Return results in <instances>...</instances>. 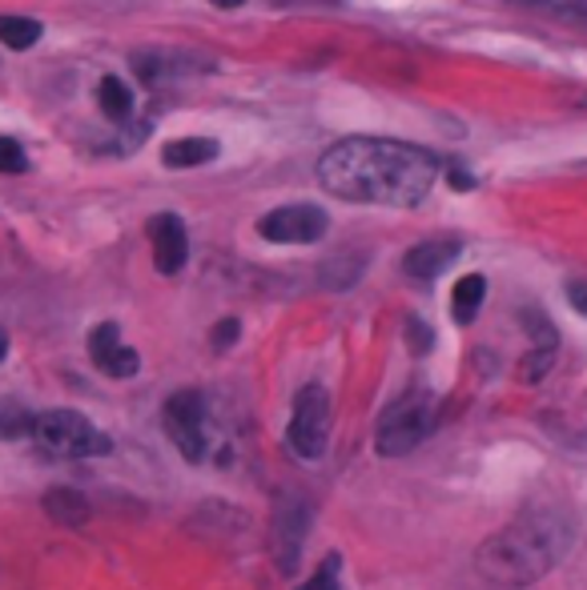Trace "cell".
I'll return each instance as SVG.
<instances>
[{
  "label": "cell",
  "instance_id": "cell-1",
  "mask_svg": "<svg viewBox=\"0 0 587 590\" xmlns=\"http://www.w3.org/2000/svg\"><path fill=\"white\" fill-rule=\"evenodd\" d=\"M439 177L435 153L390 137H342L319 161V181L338 201L411 210Z\"/></svg>",
  "mask_w": 587,
  "mask_h": 590
},
{
  "label": "cell",
  "instance_id": "cell-2",
  "mask_svg": "<svg viewBox=\"0 0 587 590\" xmlns=\"http://www.w3.org/2000/svg\"><path fill=\"white\" fill-rule=\"evenodd\" d=\"M567 547H572L567 514L539 506L487 538L475 554V570L495 587H532L560 563Z\"/></svg>",
  "mask_w": 587,
  "mask_h": 590
},
{
  "label": "cell",
  "instance_id": "cell-3",
  "mask_svg": "<svg viewBox=\"0 0 587 590\" xmlns=\"http://www.w3.org/2000/svg\"><path fill=\"white\" fill-rule=\"evenodd\" d=\"M33 442L49 459H101L113 450L109 434H101L93 422L77 410H45L33 418Z\"/></svg>",
  "mask_w": 587,
  "mask_h": 590
},
{
  "label": "cell",
  "instance_id": "cell-4",
  "mask_svg": "<svg viewBox=\"0 0 587 590\" xmlns=\"http://www.w3.org/2000/svg\"><path fill=\"white\" fill-rule=\"evenodd\" d=\"M435 422H439L435 398H430L427 390L407 393V398H399V402L378 418L374 450H378L383 459H402V454H411L414 447H423V442H427L430 430H435Z\"/></svg>",
  "mask_w": 587,
  "mask_h": 590
},
{
  "label": "cell",
  "instance_id": "cell-5",
  "mask_svg": "<svg viewBox=\"0 0 587 590\" xmlns=\"http://www.w3.org/2000/svg\"><path fill=\"white\" fill-rule=\"evenodd\" d=\"M330 442V398L322 386H307L298 393L290 414V447L298 450V459H322Z\"/></svg>",
  "mask_w": 587,
  "mask_h": 590
},
{
  "label": "cell",
  "instance_id": "cell-6",
  "mask_svg": "<svg viewBox=\"0 0 587 590\" xmlns=\"http://www.w3.org/2000/svg\"><path fill=\"white\" fill-rule=\"evenodd\" d=\"M161 422L186 462H198L205 454V402L198 390H177L161 410Z\"/></svg>",
  "mask_w": 587,
  "mask_h": 590
},
{
  "label": "cell",
  "instance_id": "cell-7",
  "mask_svg": "<svg viewBox=\"0 0 587 590\" xmlns=\"http://www.w3.org/2000/svg\"><path fill=\"white\" fill-rule=\"evenodd\" d=\"M326 213L319 205H282L258 222V234L274 246H314L326 234Z\"/></svg>",
  "mask_w": 587,
  "mask_h": 590
},
{
  "label": "cell",
  "instance_id": "cell-8",
  "mask_svg": "<svg viewBox=\"0 0 587 590\" xmlns=\"http://www.w3.org/2000/svg\"><path fill=\"white\" fill-rule=\"evenodd\" d=\"M310 530V506L302 499H282L278 511H274V523H270V551H274V563H278L282 575H290L298 558H302V542H307Z\"/></svg>",
  "mask_w": 587,
  "mask_h": 590
},
{
  "label": "cell",
  "instance_id": "cell-9",
  "mask_svg": "<svg viewBox=\"0 0 587 590\" xmlns=\"http://www.w3.org/2000/svg\"><path fill=\"white\" fill-rule=\"evenodd\" d=\"M149 241H153V265H158V274H177V269L186 265L189 237L177 213H158V217L149 222Z\"/></svg>",
  "mask_w": 587,
  "mask_h": 590
},
{
  "label": "cell",
  "instance_id": "cell-10",
  "mask_svg": "<svg viewBox=\"0 0 587 590\" xmlns=\"http://www.w3.org/2000/svg\"><path fill=\"white\" fill-rule=\"evenodd\" d=\"M89 357H93V366L109 378H134L137 366H141V357L137 350L129 346H121V334L113 322H101V326L89 334Z\"/></svg>",
  "mask_w": 587,
  "mask_h": 590
},
{
  "label": "cell",
  "instance_id": "cell-11",
  "mask_svg": "<svg viewBox=\"0 0 587 590\" xmlns=\"http://www.w3.org/2000/svg\"><path fill=\"white\" fill-rule=\"evenodd\" d=\"M459 258V241L454 237H430V241H419L407 258H402V269L407 277L414 281H430V277H439L447 265H454Z\"/></svg>",
  "mask_w": 587,
  "mask_h": 590
},
{
  "label": "cell",
  "instance_id": "cell-12",
  "mask_svg": "<svg viewBox=\"0 0 587 590\" xmlns=\"http://www.w3.org/2000/svg\"><path fill=\"white\" fill-rule=\"evenodd\" d=\"M45 514L61 526H85L93 518V506H89V499H85L80 490H73V486H53V490L45 494Z\"/></svg>",
  "mask_w": 587,
  "mask_h": 590
},
{
  "label": "cell",
  "instance_id": "cell-13",
  "mask_svg": "<svg viewBox=\"0 0 587 590\" xmlns=\"http://www.w3.org/2000/svg\"><path fill=\"white\" fill-rule=\"evenodd\" d=\"M217 158V141L210 137H182V141H170L161 149V161L170 170H193V165H210Z\"/></svg>",
  "mask_w": 587,
  "mask_h": 590
},
{
  "label": "cell",
  "instance_id": "cell-14",
  "mask_svg": "<svg viewBox=\"0 0 587 590\" xmlns=\"http://www.w3.org/2000/svg\"><path fill=\"white\" fill-rule=\"evenodd\" d=\"M483 298H487V281L479 274H467L454 281V293H451V317L459 326H471L475 314H479Z\"/></svg>",
  "mask_w": 587,
  "mask_h": 590
},
{
  "label": "cell",
  "instance_id": "cell-15",
  "mask_svg": "<svg viewBox=\"0 0 587 590\" xmlns=\"http://www.w3.org/2000/svg\"><path fill=\"white\" fill-rule=\"evenodd\" d=\"M97 105L109 121H125L134 113V89L125 85L121 77H101L97 85Z\"/></svg>",
  "mask_w": 587,
  "mask_h": 590
},
{
  "label": "cell",
  "instance_id": "cell-16",
  "mask_svg": "<svg viewBox=\"0 0 587 590\" xmlns=\"http://www.w3.org/2000/svg\"><path fill=\"white\" fill-rule=\"evenodd\" d=\"M0 40L9 45V49H33L40 40V25L37 21H28V16H0Z\"/></svg>",
  "mask_w": 587,
  "mask_h": 590
},
{
  "label": "cell",
  "instance_id": "cell-17",
  "mask_svg": "<svg viewBox=\"0 0 587 590\" xmlns=\"http://www.w3.org/2000/svg\"><path fill=\"white\" fill-rule=\"evenodd\" d=\"M33 434V414H25L21 406H0V438H25Z\"/></svg>",
  "mask_w": 587,
  "mask_h": 590
},
{
  "label": "cell",
  "instance_id": "cell-18",
  "mask_svg": "<svg viewBox=\"0 0 587 590\" xmlns=\"http://www.w3.org/2000/svg\"><path fill=\"white\" fill-rule=\"evenodd\" d=\"M551 362H555V350H532V354L520 362V378L523 381H539L551 369Z\"/></svg>",
  "mask_w": 587,
  "mask_h": 590
},
{
  "label": "cell",
  "instance_id": "cell-19",
  "mask_svg": "<svg viewBox=\"0 0 587 590\" xmlns=\"http://www.w3.org/2000/svg\"><path fill=\"white\" fill-rule=\"evenodd\" d=\"M338 566H342V558H338V554H330V558L319 566V575L307 578L302 587H294V590H338Z\"/></svg>",
  "mask_w": 587,
  "mask_h": 590
},
{
  "label": "cell",
  "instance_id": "cell-20",
  "mask_svg": "<svg viewBox=\"0 0 587 590\" xmlns=\"http://www.w3.org/2000/svg\"><path fill=\"white\" fill-rule=\"evenodd\" d=\"M25 170H28L25 149L13 137H0V173H25Z\"/></svg>",
  "mask_w": 587,
  "mask_h": 590
},
{
  "label": "cell",
  "instance_id": "cell-21",
  "mask_svg": "<svg viewBox=\"0 0 587 590\" xmlns=\"http://www.w3.org/2000/svg\"><path fill=\"white\" fill-rule=\"evenodd\" d=\"M241 326H238V317H226V322H217L214 334H210V341H214V350H229L234 341H238Z\"/></svg>",
  "mask_w": 587,
  "mask_h": 590
},
{
  "label": "cell",
  "instance_id": "cell-22",
  "mask_svg": "<svg viewBox=\"0 0 587 590\" xmlns=\"http://www.w3.org/2000/svg\"><path fill=\"white\" fill-rule=\"evenodd\" d=\"M407 329H411V350H414V354H423V350H430V341H435L430 326H423L419 317H411V322H407Z\"/></svg>",
  "mask_w": 587,
  "mask_h": 590
},
{
  "label": "cell",
  "instance_id": "cell-23",
  "mask_svg": "<svg viewBox=\"0 0 587 590\" xmlns=\"http://www.w3.org/2000/svg\"><path fill=\"white\" fill-rule=\"evenodd\" d=\"M567 302H572L575 314L587 317V281H572V286H567Z\"/></svg>",
  "mask_w": 587,
  "mask_h": 590
},
{
  "label": "cell",
  "instance_id": "cell-24",
  "mask_svg": "<svg viewBox=\"0 0 587 590\" xmlns=\"http://www.w3.org/2000/svg\"><path fill=\"white\" fill-rule=\"evenodd\" d=\"M451 189H459V193H467V189H475V181H471L467 173L451 170Z\"/></svg>",
  "mask_w": 587,
  "mask_h": 590
},
{
  "label": "cell",
  "instance_id": "cell-25",
  "mask_svg": "<svg viewBox=\"0 0 587 590\" xmlns=\"http://www.w3.org/2000/svg\"><path fill=\"white\" fill-rule=\"evenodd\" d=\"M210 4H217V9H241L246 0H210Z\"/></svg>",
  "mask_w": 587,
  "mask_h": 590
},
{
  "label": "cell",
  "instance_id": "cell-26",
  "mask_svg": "<svg viewBox=\"0 0 587 590\" xmlns=\"http://www.w3.org/2000/svg\"><path fill=\"white\" fill-rule=\"evenodd\" d=\"M4 354H9V338H4V329H0V362H4Z\"/></svg>",
  "mask_w": 587,
  "mask_h": 590
}]
</instances>
